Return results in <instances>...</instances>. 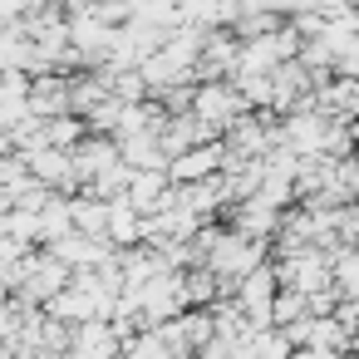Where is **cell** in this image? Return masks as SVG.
Segmentation results:
<instances>
[{"mask_svg": "<svg viewBox=\"0 0 359 359\" xmlns=\"http://www.w3.org/2000/svg\"><path fill=\"white\" fill-rule=\"evenodd\" d=\"M109 334H99V325H89V334H79V354H89V359H109Z\"/></svg>", "mask_w": 359, "mask_h": 359, "instance_id": "1", "label": "cell"}, {"mask_svg": "<svg viewBox=\"0 0 359 359\" xmlns=\"http://www.w3.org/2000/svg\"><path fill=\"white\" fill-rule=\"evenodd\" d=\"M285 359H330V354H320V349H315V354H285Z\"/></svg>", "mask_w": 359, "mask_h": 359, "instance_id": "2", "label": "cell"}, {"mask_svg": "<svg viewBox=\"0 0 359 359\" xmlns=\"http://www.w3.org/2000/svg\"><path fill=\"white\" fill-rule=\"evenodd\" d=\"M158 359H168V354H158Z\"/></svg>", "mask_w": 359, "mask_h": 359, "instance_id": "3", "label": "cell"}]
</instances>
